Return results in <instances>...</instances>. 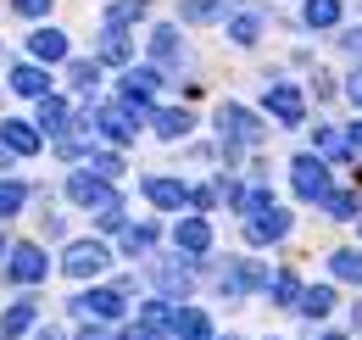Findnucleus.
Masks as SVG:
<instances>
[{
	"instance_id": "79ce46f5",
	"label": "nucleus",
	"mask_w": 362,
	"mask_h": 340,
	"mask_svg": "<svg viewBox=\"0 0 362 340\" xmlns=\"http://www.w3.org/2000/svg\"><path fill=\"white\" fill-rule=\"evenodd\" d=\"M78 340H112V335H106L100 324H90V329H84V335H78Z\"/></svg>"
},
{
	"instance_id": "a19ab883",
	"label": "nucleus",
	"mask_w": 362,
	"mask_h": 340,
	"mask_svg": "<svg viewBox=\"0 0 362 340\" xmlns=\"http://www.w3.org/2000/svg\"><path fill=\"white\" fill-rule=\"evenodd\" d=\"M346 145H351V151H362V123H351V134H346Z\"/></svg>"
},
{
	"instance_id": "9b49d317",
	"label": "nucleus",
	"mask_w": 362,
	"mask_h": 340,
	"mask_svg": "<svg viewBox=\"0 0 362 340\" xmlns=\"http://www.w3.org/2000/svg\"><path fill=\"white\" fill-rule=\"evenodd\" d=\"M173 240H179V251H184V256H201L206 246H212V229H206V217H179Z\"/></svg>"
},
{
	"instance_id": "cd10ccee",
	"label": "nucleus",
	"mask_w": 362,
	"mask_h": 340,
	"mask_svg": "<svg viewBox=\"0 0 362 340\" xmlns=\"http://www.w3.org/2000/svg\"><path fill=\"white\" fill-rule=\"evenodd\" d=\"M296 307H301L307 318H323V312L334 307V290H329V285H317V290H301V301H296Z\"/></svg>"
},
{
	"instance_id": "f704fd0d",
	"label": "nucleus",
	"mask_w": 362,
	"mask_h": 340,
	"mask_svg": "<svg viewBox=\"0 0 362 340\" xmlns=\"http://www.w3.org/2000/svg\"><path fill=\"white\" fill-rule=\"evenodd\" d=\"M67 79H73L78 89H95V79H100V67H95V62H73V67H67Z\"/></svg>"
},
{
	"instance_id": "c9c22d12",
	"label": "nucleus",
	"mask_w": 362,
	"mask_h": 340,
	"mask_svg": "<svg viewBox=\"0 0 362 340\" xmlns=\"http://www.w3.org/2000/svg\"><path fill=\"white\" fill-rule=\"evenodd\" d=\"M317 157H346V140L334 128H317Z\"/></svg>"
},
{
	"instance_id": "4468645a",
	"label": "nucleus",
	"mask_w": 362,
	"mask_h": 340,
	"mask_svg": "<svg viewBox=\"0 0 362 340\" xmlns=\"http://www.w3.org/2000/svg\"><path fill=\"white\" fill-rule=\"evenodd\" d=\"M151 56L162 62V67H179L184 62V45H179V28H156L151 34Z\"/></svg>"
},
{
	"instance_id": "5701e85b",
	"label": "nucleus",
	"mask_w": 362,
	"mask_h": 340,
	"mask_svg": "<svg viewBox=\"0 0 362 340\" xmlns=\"http://www.w3.org/2000/svg\"><path fill=\"white\" fill-rule=\"evenodd\" d=\"M100 62H112V67L129 62V34H123V28H106V34H100Z\"/></svg>"
},
{
	"instance_id": "0eeeda50",
	"label": "nucleus",
	"mask_w": 362,
	"mask_h": 340,
	"mask_svg": "<svg viewBox=\"0 0 362 340\" xmlns=\"http://www.w3.org/2000/svg\"><path fill=\"white\" fill-rule=\"evenodd\" d=\"M95 128H100L112 145H129L134 128H139L134 123V106H129V101H123V106H100V112H95Z\"/></svg>"
},
{
	"instance_id": "4be33fe9",
	"label": "nucleus",
	"mask_w": 362,
	"mask_h": 340,
	"mask_svg": "<svg viewBox=\"0 0 362 340\" xmlns=\"http://www.w3.org/2000/svg\"><path fill=\"white\" fill-rule=\"evenodd\" d=\"M228 17V0H184V23H218Z\"/></svg>"
},
{
	"instance_id": "aec40b11",
	"label": "nucleus",
	"mask_w": 362,
	"mask_h": 340,
	"mask_svg": "<svg viewBox=\"0 0 362 340\" xmlns=\"http://www.w3.org/2000/svg\"><path fill=\"white\" fill-rule=\"evenodd\" d=\"M145 196H151L156 207H184V201H189V190H184L179 178H151V184H145Z\"/></svg>"
},
{
	"instance_id": "a211bd4d",
	"label": "nucleus",
	"mask_w": 362,
	"mask_h": 340,
	"mask_svg": "<svg viewBox=\"0 0 362 340\" xmlns=\"http://www.w3.org/2000/svg\"><path fill=\"white\" fill-rule=\"evenodd\" d=\"M173 335H179V340H212V324H206V312L184 307L179 318H173Z\"/></svg>"
},
{
	"instance_id": "f257e3e1",
	"label": "nucleus",
	"mask_w": 362,
	"mask_h": 340,
	"mask_svg": "<svg viewBox=\"0 0 362 340\" xmlns=\"http://www.w3.org/2000/svg\"><path fill=\"white\" fill-rule=\"evenodd\" d=\"M240 212L251 217V223H245L251 246H268V240H284V234H290V212H284V207H273L268 190H251V196H240Z\"/></svg>"
},
{
	"instance_id": "39448f33",
	"label": "nucleus",
	"mask_w": 362,
	"mask_h": 340,
	"mask_svg": "<svg viewBox=\"0 0 362 340\" xmlns=\"http://www.w3.org/2000/svg\"><path fill=\"white\" fill-rule=\"evenodd\" d=\"M218 128H223V145H257V140H262V123H257L245 106H223V112H218Z\"/></svg>"
},
{
	"instance_id": "2eb2a0df",
	"label": "nucleus",
	"mask_w": 362,
	"mask_h": 340,
	"mask_svg": "<svg viewBox=\"0 0 362 340\" xmlns=\"http://www.w3.org/2000/svg\"><path fill=\"white\" fill-rule=\"evenodd\" d=\"M151 123H156V134H162V140H179V134H189V128H195V118H189L184 106H168V112H151Z\"/></svg>"
},
{
	"instance_id": "7ed1b4c3",
	"label": "nucleus",
	"mask_w": 362,
	"mask_h": 340,
	"mask_svg": "<svg viewBox=\"0 0 362 340\" xmlns=\"http://www.w3.org/2000/svg\"><path fill=\"white\" fill-rule=\"evenodd\" d=\"M106 262H112V251H106L100 240H73V246H67V256H62V268H67L73 279H95Z\"/></svg>"
},
{
	"instance_id": "dca6fc26",
	"label": "nucleus",
	"mask_w": 362,
	"mask_h": 340,
	"mask_svg": "<svg viewBox=\"0 0 362 340\" xmlns=\"http://www.w3.org/2000/svg\"><path fill=\"white\" fill-rule=\"evenodd\" d=\"M251 285H268V273H262L257 262H240V268L223 273V296H240V290H251Z\"/></svg>"
},
{
	"instance_id": "7c9ffc66",
	"label": "nucleus",
	"mask_w": 362,
	"mask_h": 340,
	"mask_svg": "<svg viewBox=\"0 0 362 340\" xmlns=\"http://www.w3.org/2000/svg\"><path fill=\"white\" fill-rule=\"evenodd\" d=\"M268 290H273V301L296 307V301H301V279H296V273H273V279H268Z\"/></svg>"
},
{
	"instance_id": "37998d69",
	"label": "nucleus",
	"mask_w": 362,
	"mask_h": 340,
	"mask_svg": "<svg viewBox=\"0 0 362 340\" xmlns=\"http://www.w3.org/2000/svg\"><path fill=\"white\" fill-rule=\"evenodd\" d=\"M351 101H357V106H362V73H357V79H351Z\"/></svg>"
},
{
	"instance_id": "b1692460",
	"label": "nucleus",
	"mask_w": 362,
	"mask_h": 340,
	"mask_svg": "<svg viewBox=\"0 0 362 340\" xmlns=\"http://www.w3.org/2000/svg\"><path fill=\"white\" fill-rule=\"evenodd\" d=\"M151 246H156V223H129V229H123V251L129 256L151 251Z\"/></svg>"
},
{
	"instance_id": "393cba45",
	"label": "nucleus",
	"mask_w": 362,
	"mask_h": 340,
	"mask_svg": "<svg viewBox=\"0 0 362 340\" xmlns=\"http://www.w3.org/2000/svg\"><path fill=\"white\" fill-rule=\"evenodd\" d=\"M40 128L62 134V128H67V101H56V95H40Z\"/></svg>"
},
{
	"instance_id": "ddd939ff",
	"label": "nucleus",
	"mask_w": 362,
	"mask_h": 340,
	"mask_svg": "<svg viewBox=\"0 0 362 340\" xmlns=\"http://www.w3.org/2000/svg\"><path fill=\"white\" fill-rule=\"evenodd\" d=\"M84 318H117L123 312V290H90V296H78L73 301Z\"/></svg>"
},
{
	"instance_id": "bb28decb",
	"label": "nucleus",
	"mask_w": 362,
	"mask_h": 340,
	"mask_svg": "<svg viewBox=\"0 0 362 340\" xmlns=\"http://www.w3.org/2000/svg\"><path fill=\"white\" fill-rule=\"evenodd\" d=\"M340 23V0H307V28H334Z\"/></svg>"
},
{
	"instance_id": "a878e982",
	"label": "nucleus",
	"mask_w": 362,
	"mask_h": 340,
	"mask_svg": "<svg viewBox=\"0 0 362 340\" xmlns=\"http://www.w3.org/2000/svg\"><path fill=\"white\" fill-rule=\"evenodd\" d=\"M257 34H262V17H257V11H240V17L228 23V40L234 45H257Z\"/></svg>"
},
{
	"instance_id": "1a4fd4ad",
	"label": "nucleus",
	"mask_w": 362,
	"mask_h": 340,
	"mask_svg": "<svg viewBox=\"0 0 362 340\" xmlns=\"http://www.w3.org/2000/svg\"><path fill=\"white\" fill-rule=\"evenodd\" d=\"M0 145H6L11 157H34V151H40V123L6 118V123H0Z\"/></svg>"
},
{
	"instance_id": "f8f14e48",
	"label": "nucleus",
	"mask_w": 362,
	"mask_h": 340,
	"mask_svg": "<svg viewBox=\"0 0 362 340\" xmlns=\"http://www.w3.org/2000/svg\"><path fill=\"white\" fill-rule=\"evenodd\" d=\"M28 50H34V62H67V34L40 28V34H28Z\"/></svg>"
},
{
	"instance_id": "c03bdc74",
	"label": "nucleus",
	"mask_w": 362,
	"mask_h": 340,
	"mask_svg": "<svg viewBox=\"0 0 362 340\" xmlns=\"http://www.w3.org/2000/svg\"><path fill=\"white\" fill-rule=\"evenodd\" d=\"M351 318H357V329H362V301H357V307H351Z\"/></svg>"
},
{
	"instance_id": "c85d7f7f",
	"label": "nucleus",
	"mask_w": 362,
	"mask_h": 340,
	"mask_svg": "<svg viewBox=\"0 0 362 340\" xmlns=\"http://www.w3.org/2000/svg\"><path fill=\"white\" fill-rule=\"evenodd\" d=\"M329 268H334V279L362 285V251H334V256H329Z\"/></svg>"
},
{
	"instance_id": "20e7f679",
	"label": "nucleus",
	"mask_w": 362,
	"mask_h": 340,
	"mask_svg": "<svg viewBox=\"0 0 362 340\" xmlns=\"http://www.w3.org/2000/svg\"><path fill=\"white\" fill-rule=\"evenodd\" d=\"M67 196H73V201H78V207H95V212H100V207H117V196H112V184H106V178H100V173H73V178H67Z\"/></svg>"
},
{
	"instance_id": "6e6552de",
	"label": "nucleus",
	"mask_w": 362,
	"mask_h": 340,
	"mask_svg": "<svg viewBox=\"0 0 362 340\" xmlns=\"http://www.w3.org/2000/svg\"><path fill=\"white\" fill-rule=\"evenodd\" d=\"M268 112L284 128H296L301 118H307V101H301V89H296V84H268Z\"/></svg>"
},
{
	"instance_id": "2f4dec72",
	"label": "nucleus",
	"mask_w": 362,
	"mask_h": 340,
	"mask_svg": "<svg viewBox=\"0 0 362 340\" xmlns=\"http://www.w3.org/2000/svg\"><path fill=\"white\" fill-rule=\"evenodd\" d=\"M173 318H179V312H173L168 301H145V312H139L145 329H173Z\"/></svg>"
},
{
	"instance_id": "49530a36",
	"label": "nucleus",
	"mask_w": 362,
	"mask_h": 340,
	"mask_svg": "<svg viewBox=\"0 0 362 340\" xmlns=\"http://www.w3.org/2000/svg\"><path fill=\"white\" fill-rule=\"evenodd\" d=\"M323 340H346V335H323Z\"/></svg>"
},
{
	"instance_id": "e433bc0d",
	"label": "nucleus",
	"mask_w": 362,
	"mask_h": 340,
	"mask_svg": "<svg viewBox=\"0 0 362 340\" xmlns=\"http://www.w3.org/2000/svg\"><path fill=\"white\" fill-rule=\"evenodd\" d=\"M95 173H100V178H117V173H123V157H112V151L95 157Z\"/></svg>"
},
{
	"instance_id": "473e14b6",
	"label": "nucleus",
	"mask_w": 362,
	"mask_h": 340,
	"mask_svg": "<svg viewBox=\"0 0 362 340\" xmlns=\"http://www.w3.org/2000/svg\"><path fill=\"white\" fill-rule=\"evenodd\" d=\"M23 201H28V190H23V184H17V178H0V217L23 212Z\"/></svg>"
},
{
	"instance_id": "f3484780",
	"label": "nucleus",
	"mask_w": 362,
	"mask_h": 340,
	"mask_svg": "<svg viewBox=\"0 0 362 340\" xmlns=\"http://www.w3.org/2000/svg\"><path fill=\"white\" fill-rule=\"evenodd\" d=\"M11 89H17V95H34V101H40V95H50V79L40 73V67H28V62H23V67H11Z\"/></svg>"
},
{
	"instance_id": "72a5a7b5",
	"label": "nucleus",
	"mask_w": 362,
	"mask_h": 340,
	"mask_svg": "<svg viewBox=\"0 0 362 340\" xmlns=\"http://www.w3.org/2000/svg\"><path fill=\"white\" fill-rule=\"evenodd\" d=\"M323 207H329V217H357V201H351L346 190H329V196H323Z\"/></svg>"
},
{
	"instance_id": "4c0bfd02",
	"label": "nucleus",
	"mask_w": 362,
	"mask_h": 340,
	"mask_svg": "<svg viewBox=\"0 0 362 340\" xmlns=\"http://www.w3.org/2000/svg\"><path fill=\"white\" fill-rule=\"evenodd\" d=\"M11 6H17L23 17H45V11H50V0H11Z\"/></svg>"
},
{
	"instance_id": "58836bf2",
	"label": "nucleus",
	"mask_w": 362,
	"mask_h": 340,
	"mask_svg": "<svg viewBox=\"0 0 362 340\" xmlns=\"http://www.w3.org/2000/svg\"><path fill=\"white\" fill-rule=\"evenodd\" d=\"M123 340H156V329H145V324H129V329H123Z\"/></svg>"
},
{
	"instance_id": "412c9836",
	"label": "nucleus",
	"mask_w": 362,
	"mask_h": 340,
	"mask_svg": "<svg viewBox=\"0 0 362 340\" xmlns=\"http://www.w3.org/2000/svg\"><path fill=\"white\" fill-rule=\"evenodd\" d=\"M156 285H162L168 296H184V290H189V268H184V262H156Z\"/></svg>"
},
{
	"instance_id": "a18cd8bd",
	"label": "nucleus",
	"mask_w": 362,
	"mask_h": 340,
	"mask_svg": "<svg viewBox=\"0 0 362 340\" xmlns=\"http://www.w3.org/2000/svg\"><path fill=\"white\" fill-rule=\"evenodd\" d=\"M40 340H62V335H56V329H45V335H40Z\"/></svg>"
},
{
	"instance_id": "423d86ee",
	"label": "nucleus",
	"mask_w": 362,
	"mask_h": 340,
	"mask_svg": "<svg viewBox=\"0 0 362 340\" xmlns=\"http://www.w3.org/2000/svg\"><path fill=\"white\" fill-rule=\"evenodd\" d=\"M45 251H40V246H28V240H23V246H11V256H6V273H11V279H17V285H40V279H45Z\"/></svg>"
},
{
	"instance_id": "ea45409f",
	"label": "nucleus",
	"mask_w": 362,
	"mask_h": 340,
	"mask_svg": "<svg viewBox=\"0 0 362 340\" xmlns=\"http://www.w3.org/2000/svg\"><path fill=\"white\" fill-rule=\"evenodd\" d=\"M340 45H346V50H351V56H357V62H362V28H351V34H346V40H340Z\"/></svg>"
},
{
	"instance_id": "de8ad7c7",
	"label": "nucleus",
	"mask_w": 362,
	"mask_h": 340,
	"mask_svg": "<svg viewBox=\"0 0 362 340\" xmlns=\"http://www.w3.org/2000/svg\"><path fill=\"white\" fill-rule=\"evenodd\" d=\"M0 256H6V240H0Z\"/></svg>"
},
{
	"instance_id": "c756f323",
	"label": "nucleus",
	"mask_w": 362,
	"mask_h": 340,
	"mask_svg": "<svg viewBox=\"0 0 362 340\" xmlns=\"http://www.w3.org/2000/svg\"><path fill=\"white\" fill-rule=\"evenodd\" d=\"M145 11H151V0H112L106 23H112V28H123V23H134V17H145Z\"/></svg>"
},
{
	"instance_id": "6ab92c4d",
	"label": "nucleus",
	"mask_w": 362,
	"mask_h": 340,
	"mask_svg": "<svg viewBox=\"0 0 362 340\" xmlns=\"http://www.w3.org/2000/svg\"><path fill=\"white\" fill-rule=\"evenodd\" d=\"M34 329V301H17L6 318H0V340H17V335H28Z\"/></svg>"
},
{
	"instance_id": "f03ea898",
	"label": "nucleus",
	"mask_w": 362,
	"mask_h": 340,
	"mask_svg": "<svg viewBox=\"0 0 362 340\" xmlns=\"http://www.w3.org/2000/svg\"><path fill=\"white\" fill-rule=\"evenodd\" d=\"M290 178H296V196H301V201H323V196H329V162H323V157H296Z\"/></svg>"
},
{
	"instance_id": "9d476101",
	"label": "nucleus",
	"mask_w": 362,
	"mask_h": 340,
	"mask_svg": "<svg viewBox=\"0 0 362 340\" xmlns=\"http://www.w3.org/2000/svg\"><path fill=\"white\" fill-rule=\"evenodd\" d=\"M156 84H162L156 67H129V73H123V101H129V106H145V101L156 95Z\"/></svg>"
}]
</instances>
